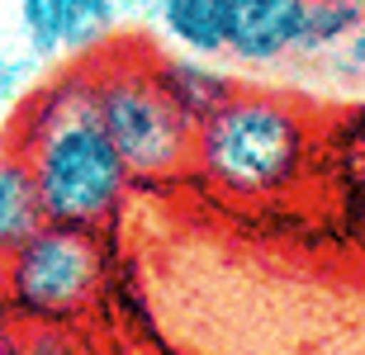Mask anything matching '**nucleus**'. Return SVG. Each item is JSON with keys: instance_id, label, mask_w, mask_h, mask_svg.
Instances as JSON below:
<instances>
[{"instance_id": "f257e3e1", "label": "nucleus", "mask_w": 365, "mask_h": 355, "mask_svg": "<svg viewBox=\"0 0 365 355\" xmlns=\"http://www.w3.org/2000/svg\"><path fill=\"white\" fill-rule=\"evenodd\" d=\"M10 147L34 171L48 223L100 228L128 194V161L95 114L86 67H71L53 85H43L24 110L14 114Z\"/></svg>"}, {"instance_id": "f03ea898", "label": "nucleus", "mask_w": 365, "mask_h": 355, "mask_svg": "<svg viewBox=\"0 0 365 355\" xmlns=\"http://www.w3.org/2000/svg\"><path fill=\"white\" fill-rule=\"evenodd\" d=\"M190 161L228 194H275L304 161V123L284 100L232 90L195 128Z\"/></svg>"}, {"instance_id": "7ed1b4c3", "label": "nucleus", "mask_w": 365, "mask_h": 355, "mask_svg": "<svg viewBox=\"0 0 365 355\" xmlns=\"http://www.w3.org/2000/svg\"><path fill=\"white\" fill-rule=\"evenodd\" d=\"M100 265L95 228L38 223L24 242L0 251V308L29 332L67 327L95 303Z\"/></svg>"}, {"instance_id": "20e7f679", "label": "nucleus", "mask_w": 365, "mask_h": 355, "mask_svg": "<svg viewBox=\"0 0 365 355\" xmlns=\"http://www.w3.org/2000/svg\"><path fill=\"white\" fill-rule=\"evenodd\" d=\"M86 81H91L95 114L133 176H171L195 157V123L157 81V62L133 67L95 48Z\"/></svg>"}, {"instance_id": "39448f33", "label": "nucleus", "mask_w": 365, "mask_h": 355, "mask_svg": "<svg viewBox=\"0 0 365 355\" xmlns=\"http://www.w3.org/2000/svg\"><path fill=\"white\" fill-rule=\"evenodd\" d=\"M309 0H223L228 57L247 67H266L299 53Z\"/></svg>"}, {"instance_id": "423d86ee", "label": "nucleus", "mask_w": 365, "mask_h": 355, "mask_svg": "<svg viewBox=\"0 0 365 355\" xmlns=\"http://www.w3.org/2000/svg\"><path fill=\"white\" fill-rule=\"evenodd\" d=\"M157 81L166 85V95L180 105V114H185L195 128H200L209 114L223 105V100L237 90V85L223 76V71H214L209 67V57H190V53H180V57H157Z\"/></svg>"}, {"instance_id": "0eeeda50", "label": "nucleus", "mask_w": 365, "mask_h": 355, "mask_svg": "<svg viewBox=\"0 0 365 355\" xmlns=\"http://www.w3.org/2000/svg\"><path fill=\"white\" fill-rule=\"evenodd\" d=\"M162 33L190 57H228V28H223V0H162Z\"/></svg>"}, {"instance_id": "6e6552de", "label": "nucleus", "mask_w": 365, "mask_h": 355, "mask_svg": "<svg viewBox=\"0 0 365 355\" xmlns=\"http://www.w3.org/2000/svg\"><path fill=\"white\" fill-rule=\"evenodd\" d=\"M38 223H48V213H43L34 171L14 147H5L0 152V251L24 242Z\"/></svg>"}, {"instance_id": "1a4fd4ad", "label": "nucleus", "mask_w": 365, "mask_h": 355, "mask_svg": "<svg viewBox=\"0 0 365 355\" xmlns=\"http://www.w3.org/2000/svg\"><path fill=\"white\" fill-rule=\"evenodd\" d=\"M361 24H365V0H309L304 33H299V53H332V48H346V38H351Z\"/></svg>"}, {"instance_id": "9d476101", "label": "nucleus", "mask_w": 365, "mask_h": 355, "mask_svg": "<svg viewBox=\"0 0 365 355\" xmlns=\"http://www.w3.org/2000/svg\"><path fill=\"white\" fill-rule=\"evenodd\" d=\"M114 0H71L67 19H62V53H95L105 48L114 33Z\"/></svg>"}, {"instance_id": "9b49d317", "label": "nucleus", "mask_w": 365, "mask_h": 355, "mask_svg": "<svg viewBox=\"0 0 365 355\" xmlns=\"http://www.w3.org/2000/svg\"><path fill=\"white\" fill-rule=\"evenodd\" d=\"M71 0H19V19H24V33L34 43L38 57L62 53V19H67Z\"/></svg>"}, {"instance_id": "f8f14e48", "label": "nucleus", "mask_w": 365, "mask_h": 355, "mask_svg": "<svg viewBox=\"0 0 365 355\" xmlns=\"http://www.w3.org/2000/svg\"><path fill=\"white\" fill-rule=\"evenodd\" d=\"M346 57H351V67H361V71H365V24L356 28L351 38H346Z\"/></svg>"}]
</instances>
